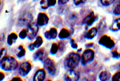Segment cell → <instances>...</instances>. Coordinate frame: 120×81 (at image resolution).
<instances>
[{
    "instance_id": "obj_23",
    "label": "cell",
    "mask_w": 120,
    "mask_h": 81,
    "mask_svg": "<svg viewBox=\"0 0 120 81\" xmlns=\"http://www.w3.org/2000/svg\"><path fill=\"white\" fill-rule=\"evenodd\" d=\"M49 31H50V33H51L52 39H56V36H57V30H56V28H51Z\"/></svg>"
},
{
    "instance_id": "obj_4",
    "label": "cell",
    "mask_w": 120,
    "mask_h": 81,
    "mask_svg": "<svg viewBox=\"0 0 120 81\" xmlns=\"http://www.w3.org/2000/svg\"><path fill=\"white\" fill-rule=\"evenodd\" d=\"M33 19V15L30 13H23L18 19V25L19 27H24V26H28L30 23H31Z\"/></svg>"
},
{
    "instance_id": "obj_9",
    "label": "cell",
    "mask_w": 120,
    "mask_h": 81,
    "mask_svg": "<svg viewBox=\"0 0 120 81\" xmlns=\"http://www.w3.org/2000/svg\"><path fill=\"white\" fill-rule=\"evenodd\" d=\"M32 66L31 63L28 61H25L22 63L19 67V72L20 75L22 76H25L27 75L31 70Z\"/></svg>"
},
{
    "instance_id": "obj_33",
    "label": "cell",
    "mask_w": 120,
    "mask_h": 81,
    "mask_svg": "<svg viewBox=\"0 0 120 81\" xmlns=\"http://www.w3.org/2000/svg\"><path fill=\"white\" fill-rule=\"evenodd\" d=\"M6 49H5V48L1 49V59L2 58V57L3 58L4 56H4V55L6 54Z\"/></svg>"
},
{
    "instance_id": "obj_40",
    "label": "cell",
    "mask_w": 120,
    "mask_h": 81,
    "mask_svg": "<svg viewBox=\"0 0 120 81\" xmlns=\"http://www.w3.org/2000/svg\"><path fill=\"white\" fill-rule=\"evenodd\" d=\"M93 45H94V44H93V43H89V44H86V47H91Z\"/></svg>"
},
{
    "instance_id": "obj_18",
    "label": "cell",
    "mask_w": 120,
    "mask_h": 81,
    "mask_svg": "<svg viewBox=\"0 0 120 81\" xmlns=\"http://www.w3.org/2000/svg\"><path fill=\"white\" fill-rule=\"evenodd\" d=\"M111 77V73L107 71H101L99 75V79L101 81H107Z\"/></svg>"
},
{
    "instance_id": "obj_26",
    "label": "cell",
    "mask_w": 120,
    "mask_h": 81,
    "mask_svg": "<svg viewBox=\"0 0 120 81\" xmlns=\"http://www.w3.org/2000/svg\"><path fill=\"white\" fill-rule=\"evenodd\" d=\"M19 37H20V39H24L27 37V31L26 29H23L20 32L19 34Z\"/></svg>"
},
{
    "instance_id": "obj_3",
    "label": "cell",
    "mask_w": 120,
    "mask_h": 81,
    "mask_svg": "<svg viewBox=\"0 0 120 81\" xmlns=\"http://www.w3.org/2000/svg\"><path fill=\"white\" fill-rule=\"evenodd\" d=\"M95 53L92 49H86L83 52L81 58V64L82 66H86L88 63H91L94 59Z\"/></svg>"
},
{
    "instance_id": "obj_28",
    "label": "cell",
    "mask_w": 120,
    "mask_h": 81,
    "mask_svg": "<svg viewBox=\"0 0 120 81\" xmlns=\"http://www.w3.org/2000/svg\"><path fill=\"white\" fill-rule=\"evenodd\" d=\"M44 34H45V38L46 39H48V40H51V39H52V38H51V33H50V31H47L45 32Z\"/></svg>"
},
{
    "instance_id": "obj_35",
    "label": "cell",
    "mask_w": 120,
    "mask_h": 81,
    "mask_svg": "<svg viewBox=\"0 0 120 81\" xmlns=\"http://www.w3.org/2000/svg\"><path fill=\"white\" fill-rule=\"evenodd\" d=\"M59 49L60 50V51H63V49L64 48V44H63V43L61 42L59 43Z\"/></svg>"
},
{
    "instance_id": "obj_22",
    "label": "cell",
    "mask_w": 120,
    "mask_h": 81,
    "mask_svg": "<svg viewBox=\"0 0 120 81\" xmlns=\"http://www.w3.org/2000/svg\"><path fill=\"white\" fill-rule=\"evenodd\" d=\"M113 13L115 15H120V0L115 4L113 8Z\"/></svg>"
},
{
    "instance_id": "obj_17",
    "label": "cell",
    "mask_w": 120,
    "mask_h": 81,
    "mask_svg": "<svg viewBox=\"0 0 120 81\" xmlns=\"http://www.w3.org/2000/svg\"><path fill=\"white\" fill-rule=\"evenodd\" d=\"M18 35L15 33H11L10 34H9L7 37V44H8L9 46L12 45L13 43H14V41H16V40L18 39Z\"/></svg>"
},
{
    "instance_id": "obj_19",
    "label": "cell",
    "mask_w": 120,
    "mask_h": 81,
    "mask_svg": "<svg viewBox=\"0 0 120 81\" xmlns=\"http://www.w3.org/2000/svg\"><path fill=\"white\" fill-rule=\"evenodd\" d=\"M43 42V40L42 37L41 36H37L36 41L34 42V44L35 46H36V48H39L42 45Z\"/></svg>"
},
{
    "instance_id": "obj_20",
    "label": "cell",
    "mask_w": 120,
    "mask_h": 81,
    "mask_svg": "<svg viewBox=\"0 0 120 81\" xmlns=\"http://www.w3.org/2000/svg\"><path fill=\"white\" fill-rule=\"evenodd\" d=\"M19 50V52L18 54H17V56H18V58H21L23 57V56L25 55V54H26V51L24 49L23 46L22 45H20L18 48Z\"/></svg>"
},
{
    "instance_id": "obj_29",
    "label": "cell",
    "mask_w": 120,
    "mask_h": 81,
    "mask_svg": "<svg viewBox=\"0 0 120 81\" xmlns=\"http://www.w3.org/2000/svg\"><path fill=\"white\" fill-rule=\"evenodd\" d=\"M56 3V0H48V3H49V7H52L55 5Z\"/></svg>"
},
{
    "instance_id": "obj_27",
    "label": "cell",
    "mask_w": 120,
    "mask_h": 81,
    "mask_svg": "<svg viewBox=\"0 0 120 81\" xmlns=\"http://www.w3.org/2000/svg\"><path fill=\"white\" fill-rule=\"evenodd\" d=\"M70 44H71V48L73 49H76L78 48V44L75 43V40L74 39H71L70 40Z\"/></svg>"
},
{
    "instance_id": "obj_12",
    "label": "cell",
    "mask_w": 120,
    "mask_h": 81,
    "mask_svg": "<svg viewBox=\"0 0 120 81\" xmlns=\"http://www.w3.org/2000/svg\"><path fill=\"white\" fill-rule=\"evenodd\" d=\"M45 77L46 72L45 70L42 69H38L33 77V81H44Z\"/></svg>"
},
{
    "instance_id": "obj_42",
    "label": "cell",
    "mask_w": 120,
    "mask_h": 81,
    "mask_svg": "<svg viewBox=\"0 0 120 81\" xmlns=\"http://www.w3.org/2000/svg\"><path fill=\"white\" fill-rule=\"evenodd\" d=\"M34 1H37V0H33Z\"/></svg>"
},
{
    "instance_id": "obj_31",
    "label": "cell",
    "mask_w": 120,
    "mask_h": 81,
    "mask_svg": "<svg viewBox=\"0 0 120 81\" xmlns=\"http://www.w3.org/2000/svg\"><path fill=\"white\" fill-rule=\"evenodd\" d=\"M112 56L115 58H119V57H120V54L118 53V52L116 51H112Z\"/></svg>"
},
{
    "instance_id": "obj_30",
    "label": "cell",
    "mask_w": 120,
    "mask_h": 81,
    "mask_svg": "<svg viewBox=\"0 0 120 81\" xmlns=\"http://www.w3.org/2000/svg\"><path fill=\"white\" fill-rule=\"evenodd\" d=\"M85 0H73L74 4L76 5V6H79L80 4H81L82 3H84Z\"/></svg>"
},
{
    "instance_id": "obj_34",
    "label": "cell",
    "mask_w": 120,
    "mask_h": 81,
    "mask_svg": "<svg viewBox=\"0 0 120 81\" xmlns=\"http://www.w3.org/2000/svg\"><path fill=\"white\" fill-rule=\"evenodd\" d=\"M68 1H69V0H58V4H61V5L64 4H66V3H67Z\"/></svg>"
},
{
    "instance_id": "obj_6",
    "label": "cell",
    "mask_w": 120,
    "mask_h": 81,
    "mask_svg": "<svg viewBox=\"0 0 120 81\" xmlns=\"http://www.w3.org/2000/svg\"><path fill=\"white\" fill-rule=\"evenodd\" d=\"M38 31V25L37 23L33 22L27 26V38L30 40H33L36 37Z\"/></svg>"
},
{
    "instance_id": "obj_11",
    "label": "cell",
    "mask_w": 120,
    "mask_h": 81,
    "mask_svg": "<svg viewBox=\"0 0 120 81\" xmlns=\"http://www.w3.org/2000/svg\"><path fill=\"white\" fill-rule=\"evenodd\" d=\"M49 17L46 13H40L37 16V23L40 26H43L47 25L49 22Z\"/></svg>"
},
{
    "instance_id": "obj_14",
    "label": "cell",
    "mask_w": 120,
    "mask_h": 81,
    "mask_svg": "<svg viewBox=\"0 0 120 81\" xmlns=\"http://www.w3.org/2000/svg\"><path fill=\"white\" fill-rule=\"evenodd\" d=\"M45 51L44 48L38 49L34 53L33 55V58L35 61H42L45 57Z\"/></svg>"
},
{
    "instance_id": "obj_21",
    "label": "cell",
    "mask_w": 120,
    "mask_h": 81,
    "mask_svg": "<svg viewBox=\"0 0 120 81\" xmlns=\"http://www.w3.org/2000/svg\"><path fill=\"white\" fill-rule=\"evenodd\" d=\"M59 49V46L56 43H54L52 44V46H51V51H50V53H51V55H55L58 52V51Z\"/></svg>"
},
{
    "instance_id": "obj_44",
    "label": "cell",
    "mask_w": 120,
    "mask_h": 81,
    "mask_svg": "<svg viewBox=\"0 0 120 81\" xmlns=\"http://www.w3.org/2000/svg\"></svg>"
},
{
    "instance_id": "obj_32",
    "label": "cell",
    "mask_w": 120,
    "mask_h": 81,
    "mask_svg": "<svg viewBox=\"0 0 120 81\" xmlns=\"http://www.w3.org/2000/svg\"><path fill=\"white\" fill-rule=\"evenodd\" d=\"M35 48H36V46H35V45H34V43H31V44H29L28 49L30 51H34Z\"/></svg>"
},
{
    "instance_id": "obj_7",
    "label": "cell",
    "mask_w": 120,
    "mask_h": 81,
    "mask_svg": "<svg viewBox=\"0 0 120 81\" xmlns=\"http://www.w3.org/2000/svg\"><path fill=\"white\" fill-rule=\"evenodd\" d=\"M98 44L106 48L111 49L115 46V42L111 37L107 35H103L101 36L98 41Z\"/></svg>"
},
{
    "instance_id": "obj_25",
    "label": "cell",
    "mask_w": 120,
    "mask_h": 81,
    "mask_svg": "<svg viewBox=\"0 0 120 81\" xmlns=\"http://www.w3.org/2000/svg\"><path fill=\"white\" fill-rule=\"evenodd\" d=\"M115 0H100L101 4L104 6H108L112 4Z\"/></svg>"
},
{
    "instance_id": "obj_41",
    "label": "cell",
    "mask_w": 120,
    "mask_h": 81,
    "mask_svg": "<svg viewBox=\"0 0 120 81\" xmlns=\"http://www.w3.org/2000/svg\"><path fill=\"white\" fill-rule=\"evenodd\" d=\"M83 81H88V80L86 79H85L83 80Z\"/></svg>"
},
{
    "instance_id": "obj_16",
    "label": "cell",
    "mask_w": 120,
    "mask_h": 81,
    "mask_svg": "<svg viewBox=\"0 0 120 81\" xmlns=\"http://www.w3.org/2000/svg\"><path fill=\"white\" fill-rule=\"evenodd\" d=\"M110 29L112 31L116 32L120 29V18L115 20L110 27Z\"/></svg>"
},
{
    "instance_id": "obj_2",
    "label": "cell",
    "mask_w": 120,
    "mask_h": 81,
    "mask_svg": "<svg viewBox=\"0 0 120 81\" xmlns=\"http://www.w3.org/2000/svg\"><path fill=\"white\" fill-rule=\"evenodd\" d=\"M0 64L3 70L9 71L16 70L18 66V63L13 56H5L1 59Z\"/></svg>"
},
{
    "instance_id": "obj_24",
    "label": "cell",
    "mask_w": 120,
    "mask_h": 81,
    "mask_svg": "<svg viewBox=\"0 0 120 81\" xmlns=\"http://www.w3.org/2000/svg\"><path fill=\"white\" fill-rule=\"evenodd\" d=\"M40 6L43 9H47L49 6V3H48V0H41L40 1Z\"/></svg>"
},
{
    "instance_id": "obj_13",
    "label": "cell",
    "mask_w": 120,
    "mask_h": 81,
    "mask_svg": "<svg viewBox=\"0 0 120 81\" xmlns=\"http://www.w3.org/2000/svg\"><path fill=\"white\" fill-rule=\"evenodd\" d=\"M97 33H98V30L97 28L93 27L90 30L85 33L83 37L88 40H92L96 37V35L97 34Z\"/></svg>"
},
{
    "instance_id": "obj_39",
    "label": "cell",
    "mask_w": 120,
    "mask_h": 81,
    "mask_svg": "<svg viewBox=\"0 0 120 81\" xmlns=\"http://www.w3.org/2000/svg\"><path fill=\"white\" fill-rule=\"evenodd\" d=\"M115 74L116 75V76L118 77V78L119 79H120V71H118V73H115Z\"/></svg>"
},
{
    "instance_id": "obj_8",
    "label": "cell",
    "mask_w": 120,
    "mask_h": 81,
    "mask_svg": "<svg viewBox=\"0 0 120 81\" xmlns=\"http://www.w3.org/2000/svg\"><path fill=\"white\" fill-rule=\"evenodd\" d=\"M79 77V73L74 69L68 70V71L64 74V79L66 81H78Z\"/></svg>"
},
{
    "instance_id": "obj_15",
    "label": "cell",
    "mask_w": 120,
    "mask_h": 81,
    "mask_svg": "<svg viewBox=\"0 0 120 81\" xmlns=\"http://www.w3.org/2000/svg\"><path fill=\"white\" fill-rule=\"evenodd\" d=\"M70 36V31L67 29L66 28H63L60 32L58 35L59 39L63 40V39H67Z\"/></svg>"
},
{
    "instance_id": "obj_1",
    "label": "cell",
    "mask_w": 120,
    "mask_h": 81,
    "mask_svg": "<svg viewBox=\"0 0 120 81\" xmlns=\"http://www.w3.org/2000/svg\"><path fill=\"white\" fill-rule=\"evenodd\" d=\"M80 61L81 56L79 54L76 52H71L68 54L64 59V66L68 70L74 69L78 66Z\"/></svg>"
},
{
    "instance_id": "obj_43",
    "label": "cell",
    "mask_w": 120,
    "mask_h": 81,
    "mask_svg": "<svg viewBox=\"0 0 120 81\" xmlns=\"http://www.w3.org/2000/svg\"><path fill=\"white\" fill-rule=\"evenodd\" d=\"M48 81H51V80H48Z\"/></svg>"
},
{
    "instance_id": "obj_38",
    "label": "cell",
    "mask_w": 120,
    "mask_h": 81,
    "mask_svg": "<svg viewBox=\"0 0 120 81\" xmlns=\"http://www.w3.org/2000/svg\"><path fill=\"white\" fill-rule=\"evenodd\" d=\"M112 81H120V79H119L116 77V75L114 74L112 78Z\"/></svg>"
},
{
    "instance_id": "obj_10",
    "label": "cell",
    "mask_w": 120,
    "mask_h": 81,
    "mask_svg": "<svg viewBox=\"0 0 120 81\" xmlns=\"http://www.w3.org/2000/svg\"><path fill=\"white\" fill-rule=\"evenodd\" d=\"M97 19H98V16L94 15V13L92 11L83 19L82 21V25L86 24L87 26H91L93 23L97 21Z\"/></svg>"
},
{
    "instance_id": "obj_5",
    "label": "cell",
    "mask_w": 120,
    "mask_h": 81,
    "mask_svg": "<svg viewBox=\"0 0 120 81\" xmlns=\"http://www.w3.org/2000/svg\"><path fill=\"white\" fill-rule=\"evenodd\" d=\"M44 67L49 74L52 76L55 74L56 72V67L53 59L47 58L44 61Z\"/></svg>"
},
{
    "instance_id": "obj_37",
    "label": "cell",
    "mask_w": 120,
    "mask_h": 81,
    "mask_svg": "<svg viewBox=\"0 0 120 81\" xmlns=\"http://www.w3.org/2000/svg\"><path fill=\"white\" fill-rule=\"evenodd\" d=\"M0 76H1V77H0V81H2L3 79H4V77H5V75H4V73H3L2 71L0 72Z\"/></svg>"
},
{
    "instance_id": "obj_36",
    "label": "cell",
    "mask_w": 120,
    "mask_h": 81,
    "mask_svg": "<svg viewBox=\"0 0 120 81\" xmlns=\"http://www.w3.org/2000/svg\"><path fill=\"white\" fill-rule=\"evenodd\" d=\"M22 81V79H21V77H13V78L11 81Z\"/></svg>"
}]
</instances>
